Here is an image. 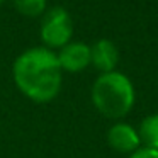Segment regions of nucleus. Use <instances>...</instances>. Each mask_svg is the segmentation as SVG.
<instances>
[{
    "instance_id": "nucleus-1",
    "label": "nucleus",
    "mask_w": 158,
    "mask_h": 158,
    "mask_svg": "<svg viewBox=\"0 0 158 158\" xmlns=\"http://www.w3.org/2000/svg\"><path fill=\"white\" fill-rule=\"evenodd\" d=\"M14 82L17 89L34 102H49L61 89V66L49 48H31L14 61Z\"/></svg>"
},
{
    "instance_id": "nucleus-2",
    "label": "nucleus",
    "mask_w": 158,
    "mask_h": 158,
    "mask_svg": "<svg viewBox=\"0 0 158 158\" xmlns=\"http://www.w3.org/2000/svg\"><path fill=\"white\" fill-rule=\"evenodd\" d=\"M134 87L124 73H102L92 87V102L102 116L109 119L124 117L134 104Z\"/></svg>"
},
{
    "instance_id": "nucleus-3",
    "label": "nucleus",
    "mask_w": 158,
    "mask_h": 158,
    "mask_svg": "<svg viewBox=\"0 0 158 158\" xmlns=\"http://www.w3.org/2000/svg\"><path fill=\"white\" fill-rule=\"evenodd\" d=\"M72 19L63 7H53L44 14L41 22V39L49 49L68 44L72 39Z\"/></svg>"
},
{
    "instance_id": "nucleus-4",
    "label": "nucleus",
    "mask_w": 158,
    "mask_h": 158,
    "mask_svg": "<svg viewBox=\"0 0 158 158\" xmlns=\"http://www.w3.org/2000/svg\"><path fill=\"white\" fill-rule=\"evenodd\" d=\"M56 56L61 70L70 73L82 72L90 65V46L85 43H68L60 49Z\"/></svg>"
},
{
    "instance_id": "nucleus-5",
    "label": "nucleus",
    "mask_w": 158,
    "mask_h": 158,
    "mask_svg": "<svg viewBox=\"0 0 158 158\" xmlns=\"http://www.w3.org/2000/svg\"><path fill=\"white\" fill-rule=\"evenodd\" d=\"M107 141H109L110 148H114L116 151H121V153H133L141 144L138 131L131 124L126 123L114 124L107 133Z\"/></svg>"
},
{
    "instance_id": "nucleus-6",
    "label": "nucleus",
    "mask_w": 158,
    "mask_h": 158,
    "mask_svg": "<svg viewBox=\"0 0 158 158\" xmlns=\"http://www.w3.org/2000/svg\"><path fill=\"white\" fill-rule=\"evenodd\" d=\"M117 63H119V51L112 41L99 39L94 46H90V65H94L99 72H114Z\"/></svg>"
},
{
    "instance_id": "nucleus-7",
    "label": "nucleus",
    "mask_w": 158,
    "mask_h": 158,
    "mask_svg": "<svg viewBox=\"0 0 158 158\" xmlns=\"http://www.w3.org/2000/svg\"><path fill=\"white\" fill-rule=\"evenodd\" d=\"M138 136L144 148L158 150V114H151L141 121Z\"/></svg>"
},
{
    "instance_id": "nucleus-8",
    "label": "nucleus",
    "mask_w": 158,
    "mask_h": 158,
    "mask_svg": "<svg viewBox=\"0 0 158 158\" xmlns=\"http://www.w3.org/2000/svg\"><path fill=\"white\" fill-rule=\"evenodd\" d=\"M21 14L27 17H39L46 10V0H12Z\"/></svg>"
},
{
    "instance_id": "nucleus-9",
    "label": "nucleus",
    "mask_w": 158,
    "mask_h": 158,
    "mask_svg": "<svg viewBox=\"0 0 158 158\" xmlns=\"http://www.w3.org/2000/svg\"><path fill=\"white\" fill-rule=\"evenodd\" d=\"M129 158H158V150H151V148H138L136 151L129 155Z\"/></svg>"
},
{
    "instance_id": "nucleus-10",
    "label": "nucleus",
    "mask_w": 158,
    "mask_h": 158,
    "mask_svg": "<svg viewBox=\"0 0 158 158\" xmlns=\"http://www.w3.org/2000/svg\"><path fill=\"white\" fill-rule=\"evenodd\" d=\"M4 2H5V0H0V4H4Z\"/></svg>"
}]
</instances>
